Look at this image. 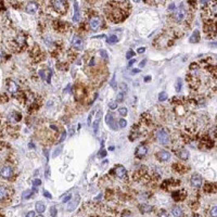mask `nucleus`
Returning <instances> with one entry per match:
<instances>
[{"instance_id":"f257e3e1","label":"nucleus","mask_w":217,"mask_h":217,"mask_svg":"<svg viewBox=\"0 0 217 217\" xmlns=\"http://www.w3.org/2000/svg\"><path fill=\"white\" fill-rule=\"evenodd\" d=\"M156 138H158L159 142H160L161 145H166L169 143V135L164 129H159L156 132Z\"/></svg>"},{"instance_id":"f03ea898","label":"nucleus","mask_w":217,"mask_h":217,"mask_svg":"<svg viewBox=\"0 0 217 217\" xmlns=\"http://www.w3.org/2000/svg\"><path fill=\"white\" fill-rule=\"evenodd\" d=\"M52 7L57 12L63 14L66 11V1L65 0H52Z\"/></svg>"},{"instance_id":"7ed1b4c3","label":"nucleus","mask_w":217,"mask_h":217,"mask_svg":"<svg viewBox=\"0 0 217 217\" xmlns=\"http://www.w3.org/2000/svg\"><path fill=\"white\" fill-rule=\"evenodd\" d=\"M101 24H102V20L99 16H92L89 21V25H90V28L92 31H97L101 26Z\"/></svg>"},{"instance_id":"20e7f679","label":"nucleus","mask_w":217,"mask_h":217,"mask_svg":"<svg viewBox=\"0 0 217 217\" xmlns=\"http://www.w3.org/2000/svg\"><path fill=\"white\" fill-rule=\"evenodd\" d=\"M71 44H72V47L73 48H75V49H83L84 48V40L80 37L78 36H74L72 39V42H71Z\"/></svg>"},{"instance_id":"39448f33","label":"nucleus","mask_w":217,"mask_h":217,"mask_svg":"<svg viewBox=\"0 0 217 217\" xmlns=\"http://www.w3.org/2000/svg\"><path fill=\"white\" fill-rule=\"evenodd\" d=\"M38 9H39L38 5H37L35 1H29V2L27 3V5H26L25 10L26 12L29 13V14H36Z\"/></svg>"},{"instance_id":"423d86ee","label":"nucleus","mask_w":217,"mask_h":217,"mask_svg":"<svg viewBox=\"0 0 217 217\" xmlns=\"http://www.w3.org/2000/svg\"><path fill=\"white\" fill-rule=\"evenodd\" d=\"M12 174H13L12 168H11L10 166H3V167L0 169V176H1L2 178H5V179L11 178V177H12Z\"/></svg>"},{"instance_id":"0eeeda50","label":"nucleus","mask_w":217,"mask_h":217,"mask_svg":"<svg viewBox=\"0 0 217 217\" xmlns=\"http://www.w3.org/2000/svg\"><path fill=\"white\" fill-rule=\"evenodd\" d=\"M190 182L194 188H200L202 186V177L198 174H193L191 179H190Z\"/></svg>"},{"instance_id":"6e6552de","label":"nucleus","mask_w":217,"mask_h":217,"mask_svg":"<svg viewBox=\"0 0 217 217\" xmlns=\"http://www.w3.org/2000/svg\"><path fill=\"white\" fill-rule=\"evenodd\" d=\"M186 18V10L184 9V5H180L178 10L175 12V18L177 22H181Z\"/></svg>"},{"instance_id":"1a4fd4ad","label":"nucleus","mask_w":217,"mask_h":217,"mask_svg":"<svg viewBox=\"0 0 217 217\" xmlns=\"http://www.w3.org/2000/svg\"><path fill=\"white\" fill-rule=\"evenodd\" d=\"M79 200H80L79 194H76L75 199H73L72 201L68 203V205H67V211H68V212H73V211L77 207L78 203H79Z\"/></svg>"},{"instance_id":"9d476101","label":"nucleus","mask_w":217,"mask_h":217,"mask_svg":"<svg viewBox=\"0 0 217 217\" xmlns=\"http://www.w3.org/2000/svg\"><path fill=\"white\" fill-rule=\"evenodd\" d=\"M105 123L110 126V128L113 130H116L117 127H116V124H115V122H114V119L113 116H112V114H106L105 116Z\"/></svg>"},{"instance_id":"9b49d317","label":"nucleus","mask_w":217,"mask_h":217,"mask_svg":"<svg viewBox=\"0 0 217 217\" xmlns=\"http://www.w3.org/2000/svg\"><path fill=\"white\" fill-rule=\"evenodd\" d=\"M147 152H148V149L145 145H139V147L137 148V150H136V156H137L138 159H142L143 156H145Z\"/></svg>"},{"instance_id":"f8f14e48","label":"nucleus","mask_w":217,"mask_h":217,"mask_svg":"<svg viewBox=\"0 0 217 217\" xmlns=\"http://www.w3.org/2000/svg\"><path fill=\"white\" fill-rule=\"evenodd\" d=\"M115 173H116V175H117L119 178L124 179L125 177H126V169H125L124 166L117 165L116 167H115Z\"/></svg>"},{"instance_id":"ddd939ff","label":"nucleus","mask_w":217,"mask_h":217,"mask_svg":"<svg viewBox=\"0 0 217 217\" xmlns=\"http://www.w3.org/2000/svg\"><path fill=\"white\" fill-rule=\"evenodd\" d=\"M7 89H8L9 92L15 93V92H18V85H16L15 82H13V80H9L8 84H7Z\"/></svg>"},{"instance_id":"4468645a","label":"nucleus","mask_w":217,"mask_h":217,"mask_svg":"<svg viewBox=\"0 0 217 217\" xmlns=\"http://www.w3.org/2000/svg\"><path fill=\"white\" fill-rule=\"evenodd\" d=\"M169 158H171V153L167 152V151H165V150H162L158 153V159L160 161H163V162L168 161L169 160Z\"/></svg>"},{"instance_id":"2eb2a0df","label":"nucleus","mask_w":217,"mask_h":217,"mask_svg":"<svg viewBox=\"0 0 217 217\" xmlns=\"http://www.w3.org/2000/svg\"><path fill=\"white\" fill-rule=\"evenodd\" d=\"M80 18V13H79V8H78L77 1L74 3V15H73V22H78Z\"/></svg>"},{"instance_id":"dca6fc26","label":"nucleus","mask_w":217,"mask_h":217,"mask_svg":"<svg viewBox=\"0 0 217 217\" xmlns=\"http://www.w3.org/2000/svg\"><path fill=\"white\" fill-rule=\"evenodd\" d=\"M172 214H173L174 217H182L184 213H182V209L179 206H174L173 209H172Z\"/></svg>"},{"instance_id":"f3484780","label":"nucleus","mask_w":217,"mask_h":217,"mask_svg":"<svg viewBox=\"0 0 217 217\" xmlns=\"http://www.w3.org/2000/svg\"><path fill=\"white\" fill-rule=\"evenodd\" d=\"M153 207L151 206V205H148V204H140L139 205V209L140 212L143 213V214H145V213H150L151 211H152Z\"/></svg>"},{"instance_id":"a211bd4d","label":"nucleus","mask_w":217,"mask_h":217,"mask_svg":"<svg viewBox=\"0 0 217 217\" xmlns=\"http://www.w3.org/2000/svg\"><path fill=\"white\" fill-rule=\"evenodd\" d=\"M35 209H36V212L38 213H44L45 209H46V206H45V203L42 201L37 202L36 204H35Z\"/></svg>"},{"instance_id":"6ab92c4d","label":"nucleus","mask_w":217,"mask_h":217,"mask_svg":"<svg viewBox=\"0 0 217 217\" xmlns=\"http://www.w3.org/2000/svg\"><path fill=\"white\" fill-rule=\"evenodd\" d=\"M199 40H200V33H199V31L193 32V34H192V36L190 37V40H189V42H191V44H194V42H198Z\"/></svg>"},{"instance_id":"aec40b11","label":"nucleus","mask_w":217,"mask_h":217,"mask_svg":"<svg viewBox=\"0 0 217 217\" xmlns=\"http://www.w3.org/2000/svg\"><path fill=\"white\" fill-rule=\"evenodd\" d=\"M177 155H178L181 160L186 161V160H188L189 159V152L188 151H186V150H181V151H179V152H177Z\"/></svg>"},{"instance_id":"412c9836","label":"nucleus","mask_w":217,"mask_h":217,"mask_svg":"<svg viewBox=\"0 0 217 217\" xmlns=\"http://www.w3.org/2000/svg\"><path fill=\"white\" fill-rule=\"evenodd\" d=\"M15 42H18V46H24V45H25V42H26L25 37H24L23 35H18V36L16 37Z\"/></svg>"},{"instance_id":"4be33fe9","label":"nucleus","mask_w":217,"mask_h":217,"mask_svg":"<svg viewBox=\"0 0 217 217\" xmlns=\"http://www.w3.org/2000/svg\"><path fill=\"white\" fill-rule=\"evenodd\" d=\"M7 195H8V192H7V189L5 188V187L0 186V200H3L7 198Z\"/></svg>"},{"instance_id":"5701e85b","label":"nucleus","mask_w":217,"mask_h":217,"mask_svg":"<svg viewBox=\"0 0 217 217\" xmlns=\"http://www.w3.org/2000/svg\"><path fill=\"white\" fill-rule=\"evenodd\" d=\"M117 37L115 36V35H112V36H110L108 39H106V42L108 44H110V45H112V44H115V42H117Z\"/></svg>"},{"instance_id":"b1692460","label":"nucleus","mask_w":217,"mask_h":217,"mask_svg":"<svg viewBox=\"0 0 217 217\" xmlns=\"http://www.w3.org/2000/svg\"><path fill=\"white\" fill-rule=\"evenodd\" d=\"M99 123H100V121L98 119H96L95 121V123H93L92 127H93V132H95V135H97V132H98V128H99Z\"/></svg>"},{"instance_id":"393cba45","label":"nucleus","mask_w":217,"mask_h":217,"mask_svg":"<svg viewBox=\"0 0 217 217\" xmlns=\"http://www.w3.org/2000/svg\"><path fill=\"white\" fill-rule=\"evenodd\" d=\"M159 100H160V101L167 100V93H166L165 91H162V92L159 95Z\"/></svg>"},{"instance_id":"a878e982","label":"nucleus","mask_w":217,"mask_h":217,"mask_svg":"<svg viewBox=\"0 0 217 217\" xmlns=\"http://www.w3.org/2000/svg\"><path fill=\"white\" fill-rule=\"evenodd\" d=\"M62 145H60V147H58L57 149H55V150H54V152H53V155H52V156H53V158H57V156H59L60 155V153H61V151H62Z\"/></svg>"},{"instance_id":"bb28decb","label":"nucleus","mask_w":217,"mask_h":217,"mask_svg":"<svg viewBox=\"0 0 217 217\" xmlns=\"http://www.w3.org/2000/svg\"><path fill=\"white\" fill-rule=\"evenodd\" d=\"M31 195H32L31 190H25V191L22 193V198H23V199H28V198H31Z\"/></svg>"},{"instance_id":"cd10ccee","label":"nucleus","mask_w":217,"mask_h":217,"mask_svg":"<svg viewBox=\"0 0 217 217\" xmlns=\"http://www.w3.org/2000/svg\"><path fill=\"white\" fill-rule=\"evenodd\" d=\"M119 87H121L122 92H123V93H125V92H127V91H128V87H127V85L125 83H121V84H119Z\"/></svg>"},{"instance_id":"c85d7f7f","label":"nucleus","mask_w":217,"mask_h":217,"mask_svg":"<svg viewBox=\"0 0 217 217\" xmlns=\"http://www.w3.org/2000/svg\"><path fill=\"white\" fill-rule=\"evenodd\" d=\"M181 82H182L181 78H178V79H177V84H176V90L177 91L181 90V86H182V83H181Z\"/></svg>"},{"instance_id":"c756f323","label":"nucleus","mask_w":217,"mask_h":217,"mask_svg":"<svg viewBox=\"0 0 217 217\" xmlns=\"http://www.w3.org/2000/svg\"><path fill=\"white\" fill-rule=\"evenodd\" d=\"M116 99H117V102H123V101H124V93L123 92L117 93Z\"/></svg>"},{"instance_id":"7c9ffc66","label":"nucleus","mask_w":217,"mask_h":217,"mask_svg":"<svg viewBox=\"0 0 217 217\" xmlns=\"http://www.w3.org/2000/svg\"><path fill=\"white\" fill-rule=\"evenodd\" d=\"M211 216H212V217H216L217 216V206H216V205H214V206H213V209H211Z\"/></svg>"},{"instance_id":"2f4dec72","label":"nucleus","mask_w":217,"mask_h":217,"mask_svg":"<svg viewBox=\"0 0 217 217\" xmlns=\"http://www.w3.org/2000/svg\"><path fill=\"white\" fill-rule=\"evenodd\" d=\"M50 213H51V216L52 217H55L57 216V207L55 206H51V209H50Z\"/></svg>"},{"instance_id":"473e14b6","label":"nucleus","mask_w":217,"mask_h":217,"mask_svg":"<svg viewBox=\"0 0 217 217\" xmlns=\"http://www.w3.org/2000/svg\"><path fill=\"white\" fill-rule=\"evenodd\" d=\"M119 114H121V115L125 116L128 111H127V109H126V108H121V109H119Z\"/></svg>"},{"instance_id":"72a5a7b5","label":"nucleus","mask_w":217,"mask_h":217,"mask_svg":"<svg viewBox=\"0 0 217 217\" xmlns=\"http://www.w3.org/2000/svg\"><path fill=\"white\" fill-rule=\"evenodd\" d=\"M99 53H100V55L102 58H104V59H108L109 54H108V52H106L105 50H100V52H99Z\"/></svg>"},{"instance_id":"f704fd0d","label":"nucleus","mask_w":217,"mask_h":217,"mask_svg":"<svg viewBox=\"0 0 217 217\" xmlns=\"http://www.w3.org/2000/svg\"><path fill=\"white\" fill-rule=\"evenodd\" d=\"M132 57H135V52L132 51V50H129V51H128V52L126 53V58H127L128 60H130Z\"/></svg>"},{"instance_id":"c9c22d12","label":"nucleus","mask_w":217,"mask_h":217,"mask_svg":"<svg viewBox=\"0 0 217 217\" xmlns=\"http://www.w3.org/2000/svg\"><path fill=\"white\" fill-rule=\"evenodd\" d=\"M119 126H121L122 128H124V127H126V126H127V122L125 121V119H119Z\"/></svg>"},{"instance_id":"e433bc0d","label":"nucleus","mask_w":217,"mask_h":217,"mask_svg":"<svg viewBox=\"0 0 217 217\" xmlns=\"http://www.w3.org/2000/svg\"><path fill=\"white\" fill-rule=\"evenodd\" d=\"M109 108L111 109V110L117 109V102H111V103H109Z\"/></svg>"},{"instance_id":"4c0bfd02","label":"nucleus","mask_w":217,"mask_h":217,"mask_svg":"<svg viewBox=\"0 0 217 217\" xmlns=\"http://www.w3.org/2000/svg\"><path fill=\"white\" fill-rule=\"evenodd\" d=\"M33 185L34 187L40 186V185H42V180H40V179H35V180L33 181Z\"/></svg>"},{"instance_id":"58836bf2","label":"nucleus","mask_w":217,"mask_h":217,"mask_svg":"<svg viewBox=\"0 0 217 217\" xmlns=\"http://www.w3.org/2000/svg\"><path fill=\"white\" fill-rule=\"evenodd\" d=\"M71 199H72V195H66V196H64V198H63L62 202H63V203H66V202H68Z\"/></svg>"},{"instance_id":"ea45409f","label":"nucleus","mask_w":217,"mask_h":217,"mask_svg":"<svg viewBox=\"0 0 217 217\" xmlns=\"http://www.w3.org/2000/svg\"><path fill=\"white\" fill-rule=\"evenodd\" d=\"M66 132H62V136H61V138H60V140H59V141L60 142H63V141H64V139H65V138H66Z\"/></svg>"},{"instance_id":"a19ab883","label":"nucleus","mask_w":217,"mask_h":217,"mask_svg":"<svg viewBox=\"0 0 217 217\" xmlns=\"http://www.w3.org/2000/svg\"><path fill=\"white\" fill-rule=\"evenodd\" d=\"M44 195L46 196V198H48V199H52L51 193H50V192H48V191H46V190L44 191Z\"/></svg>"},{"instance_id":"79ce46f5","label":"nucleus","mask_w":217,"mask_h":217,"mask_svg":"<svg viewBox=\"0 0 217 217\" xmlns=\"http://www.w3.org/2000/svg\"><path fill=\"white\" fill-rule=\"evenodd\" d=\"M99 158H104V156H106V152L104 150H101V152L98 154Z\"/></svg>"},{"instance_id":"37998d69","label":"nucleus","mask_w":217,"mask_h":217,"mask_svg":"<svg viewBox=\"0 0 217 217\" xmlns=\"http://www.w3.org/2000/svg\"><path fill=\"white\" fill-rule=\"evenodd\" d=\"M111 87L116 88V85H115V75L113 76V78H112V80H111Z\"/></svg>"},{"instance_id":"c03bdc74","label":"nucleus","mask_w":217,"mask_h":217,"mask_svg":"<svg viewBox=\"0 0 217 217\" xmlns=\"http://www.w3.org/2000/svg\"><path fill=\"white\" fill-rule=\"evenodd\" d=\"M26 217H35V212H34V211L28 212L27 213V215H26Z\"/></svg>"},{"instance_id":"a18cd8bd","label":"nucleus","mask_w":217,"mask_h":217,"mask_svg":"<svg viewBox=\"0 0 217 217\" xmlns=\"http://www.w3.org/2000/svg\"><path fill=\"white\" fill-rule=\"evenodd\" d=\"M145 51V47H141V48H139V49L137 50L138 53H143Z\"/></svg>"},{"instance_id":"49530a36","label":"nucleus","mask_w":217,"mask_h":217,"mask_svg":"<svg viewBox=\"0 0 217 217\" xmlns=\"http://www.w3.org/2000/svg\"><path fill=\"white\" fill-rule=\"evenodd\" d=\"M159 217H168V216H167V214L164 212V211H162V212L159 214Z\"/></svg>"},{"instance_id":"de8ad7c7","label":"nucleus","mask_w":217,"mask_h":217,"mask_svg":"<svg viewBox=\"0 0 217 217\" xmlns=\"http://www.w3.org/2000/svg\"><path fill=\"white\" fill-rule=\"evenodd\" d=\"M122 217H132V216L129 212H124V214H123V216Z\"/></svg>"},{"instance_id":"09e8293b","label":"nucleus","mask_w":217,"mask_h":217,"mask_svg":"<svg viewBox=\"0 0 217 217\" xmlns=\"http://www.w3.org/2000/svg\"><path fill=\"white\" fill-rule=\"evenodd\" d=\"M50 168H49V166L47 167V169H46V178L48 179V177H49V175H50V171H49Z\"/></svg>"},{"instance_id":"8fccbe9b","label":"nucleus","mask_w":217,"mask_h":217,"mask_svg":"<svg viewBox=\"0 0 217 217\" xmlns=\"http://www.w3.org/2000/svg\"><path fill=\"white\" fill-rule=\"evenodd\" d=\"M145 62H147V60H143V61H141V62H140V67H143V66H145Z\"/></svg>"},{"instance_id":"3c124183","label":"nucleus","mask_w":217,"mask_h":217,"mask_svg":"<svg viewBox=\"0 0 217 217\" xmlns=\"http://www.w3.org/2000/svg\"><path fill=\"white\" fill-rule=\"evenodd\" d=\"M39 74H40V77H42V79H45V73H44V71H39Z\"/></svg>"},{"instance_id":"603ef678","label":"nucleus","mask_w":217,"mask_h":217,"mask_svg":"<svg viewBox=\"0 0 217 217\" xmlns=\"http://www.w3.org/2000/svg\"><path fill=\"white\" fill-rule=\"evenodd\" d=\"M139 72H140V70H138V68H134V70L132 71V74H137V73H139Z\"/></svg>"},{"instance_id":"864d4df0","label":"nucleus","mask_w":217,"mask_h":217,"mask_svg":"<svg viewBox=\"0 0 217 217\" xmlns=\"http://www.w3.org/2000/svg\"><path fill=\"white\" fill-rule=\"evenodd\" d=\"M207 1H209V0H200V2H201L202 5H204L207 3Z\"/></svg>"},{"instance_id":"5fc2aeb1","label":"nucleus","mask_w":217,"mask_h":217,"mask_svg":"<svg viewBox=\"0 0 217 217\" xmlns=\"http://www.w3.org/2000/svg\"><path fill=\"white\" fill-rule=\"evenodd\" d=\"M135 63V60H130L129 61V63H128V66H132V64Z\"/></svg>"},{"instance_id":"6e6d98bb","label":"nucleus","mask_w":217,"mask_h":217,"mask_svg":"<svg viewBox=\"0 0 217 217\" xmlns=\"http://www.w3.org/2000/svg\"><path fill=\"white\" fill-rule=\"evenodd\" d=\"M44 153H45V155H46V158H47V160L49 159V154L47 153V150H44Z\"/></svg>"},{"instance_id":"4d7b16f0","label":"nucleus","mask_w":217,"mask_h":217,"mask_svg":"<svg viewBox=\"0 0 217 217\" xmlns=\"http://www.w3.org/2000/svg\"><path fill=\"white\" fill-rule=\"evenodd\" d=\"M149 80H151V76H147L145 78V82H149Z\"/></svg>"},{"instance_id":"13d9d810","label":"nucleus","mask_w":217,"mask_h":217,"mask_svg":"<svg viewBox=\"0 0 217 217\" xmlns=\"http://www.w3.org/2000/svg\"><path fill=\"white\" fill-rule=\"evenodd\" d=\"M74 132H75V130L73 129V128H71V130H70V134H71V136H72V135L74 134Z\"/></svg>"},{"instance_id":"bf43d9fd","label":"nucleus","mask_w":217,"mask_h":217,"mask_svg":"<svg viewBox=\"0 0 217 217\" xmlns=\"http://www.w3.org/2000/svg\"><path fill=\"white\" fill-rule=\"evenodd\" d=\"M134 1H135V2H139L140 0H134Z\"/></svg>"},{"instance_id":"052dcab7","label":"nucleus","mask_w":217,"mask_h":217,"mask_svg":"<svg viewBox=\"0 0 217 217\" xmlns=\"http://www.w3.org/2000/svg\"><path fill=\"white\" fill-rule=\"evenodd\" d=\"M37 217H44V216H42V215H39V216H37Z\"/></svg>"},{"instance_id":"680f3d73","label":"nucleus","mask_w":217,"mask_h":217,"mask_svg":"<svg viewBox=\"0 0 217 217\" xmlns=\"http://www.w3.org/2000/svg\"><path fill=\"white\" fill-rule=\"evenodd\" d=\"M194 217H198V216H194Z\"/></svg>"}]
</instances>
